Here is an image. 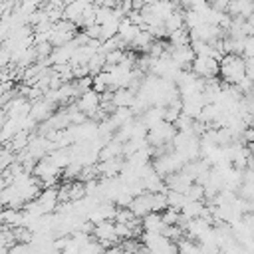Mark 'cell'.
Returning a JSON list of instances; mask_svg holds the SVG:
<instances>
[{
	"label": "cell",
	"instance_id": "5",
	"mask_svg": "<svg viewBox=\"0 0 254 254\" xmlns=\"http://www.w3.org/2000/svg\"><path fill=\"white\" fill-rule=\"evenodd\" d=\"M127 208L133 212V216H135V218H139V220H141L143 216H147V214L151 212V194H149V192H143V194L135 196Z\"/></svg>",
	"mask_w": 254,
	"mask_h": 254
},
{
	"label": "cell",
	"instance_id": "2",
	"mask_svg": "<svg viewBox=\"0 0 254 254\" xmlns=\"http://www.w3.org/2000/svg\"><path fill=\"white\" fill-rule=\"evenodd\" d=\"M198 79H216L218 75V62L212 58H194L189 67Z\"/></svg>",
	"mask_w": 254,
	"mask_h": 254
},
{
	"label": "cell",
	"instance_id": "1",
	"mask_svg": "<svg viewBox=\"0 0 254 254\" xmlns=\"http://www.w3.org/2000/svg\"><path fill=\"white\" fill-rule=\"evenodd\" d=\"M218 75L224 79V85H238L246 77L244 60L234 54H224L218 60Z\"/></svg>",
	"mask_w": 254,
	"mask_h": 254
},
{
	"label": "cell",
	"instance_id": "3",
	"mask_svg": "<svg viewBox=\"0 0 254 254\" xmlns=\"http://www.w3.org/2000/svg\"><path fill=\"white\" fill-rule=\"evenodd\" d=\"M99 95L95 93V91H83L81 95H79V99L75 101V107H77V111L79 113H83L85 117H95V111L99 109Z\"/></svg>",
	"mask_w": 254,
	"mask_h": 254
},
{
	"label": "cell",
	"instance_id": "4",
	"mask_svg": "<svg viewBox=\"0 0 254 254\" xmlns=\"http://www.w3.org/2000/svg\"><path fill=\"white\" fill-rule=\"evenodd\" d=\"M36 200V204L40 206V210L44 212V214H50V212H54L56 208H58V189H54V187H50V189H42L40 190V194L34 198Z\"/></svg>",
	"mask_w": 254,
	"mask_h": 254
},
{
	"label": "cell",
	"instance_id": "6",
	"mask_svg": "<svg viewBox=\"0 0 254 254\" xmlns=\"http://www.w3.org/2000/svg\"><path fill=\"white\" fill-rule=\"evenodd\" d=\"M141 228L145 232H151V234H161L163 228H165V224L161 220V214L159 212H149L147 216H143L141 218Z\"/></svg>",
	"mask_w": 254,
	"mask_h": 254
}]
</instances>
